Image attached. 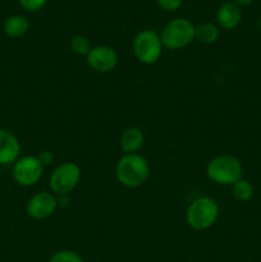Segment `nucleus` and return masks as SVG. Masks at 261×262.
Here are the masks:
<instances>
[{
	"label": "nucleus",
	"mask_w": 261,
	"mask_h": 262,
	"mask_svg": "<svg viewBox=\"0 0 261 262\" xmlns=\"http://www.w3.org/2000/svg\"><path fill=\"white\" fill-rule=\"evenodd\" d=\"M150 174V166L138 154H125L119 159L115 168L117 179L125 187L135 188L145 183Z\"/></svg>",
	"instance_id": "obj_1"
},
{
	"label": "nucleus",
	"mask_w": 261,
	"mask_h": 262,
	"mask_svg": "<svg viewBox=\"0 0 261 262\" xmlns=\"http://www.w3.org/2000/svg\"><path fill=\"white\" fill-rule=\"evenodd\" d=\"M207 177L212 182L217 184H234L240 179H242V164L237 158L232 155H222L216 156L210 163L206 168Z\"/></svg>",
	"instance_id": "obj_2"
},
{
	"label": "nucleus",
	"mask_w": 261,
	"mask_h": 262,
	"mask_svg": "<svg viewBox=\"0 0 261 262\" xmlns=\"http://www.w3.org/2000/svg\"><path fill=\"white\" fill-rule=\"evenodd\" d=\"M219 215L217 204L210 197H199L189 204L186 212L187 224L196 230H205L215 224Z\"/></svg>",
	"instance_id": "obj_3"
},
{
	"label": "nucleus",
	"mask_w": 261,
	"mask_h": 262,
	"mask_svg": "<svg viewBox=\"0 0 261 262\" xmlns=\"http://www.w3.org/2000/svg\"><path fill=\"white\" fill-rule=\"evenodd\" d=\"M161 43L171 50H178L194 40V26L186 18H176L166 23L161 31Z\"/></svg>",
	"instance_id": "obj_4"
},
{
	"label": "nucleus",
	"mask_w": 261,
	"mask_h": 262,
	"mask_svg": "<svg viewBox=\"0 0 261 262\" xmlns=\"http://www.w3.org/2000/svg\"><path fill=\"white\" fill-rule=\"evenodd\" d=\"M133 51L141 63L154 64L160 59L163 51L160 35L154 30H143L133 40Z\"/></svg>",
	"instance_id": "obj_5"
},
{
	"label": "nucleus",
	"mask_w": 261,
	"mask_h": 262,
	"mask_svg": "<svg viewBox=\"0 0 261 262\" xmlns=\"http://www.w3.org/2000/svg\"><path fill=\"white\" fill-rule=\"evenodd\" d=\"M81 179V169L74 163H63L53 171L50 177V187L54 193L66 196L73 191Z\"/></svg>",
	"instance_id": "obj_6"
},
{
	"label": "nucleus",
	"mask_w": 261,
	"mask_h": 262,
	"mask_svg": "<svg viewBox=\"0 0 261 262\" xmlns=\"http://www.w3.org/2000/svg\"><path fill=\"white\" fill-rule=\"evenodd\" d=\"M42 171L44 165L37 156H23L14 163L13 178L19 186L31 187L40 181Z\"/></svg>",
	"instance_id": "obj_7"
},
{
	"label": "nucleus",
	"mask_w": 261,
	"mask_h": 262,
	"mask_svg": "<svg viewBox=\"0 0 261 262\" xmlns=\"http://www.w3.org/2000/svg\"><path fill=\"white\" fill-rule=\"evenodd\" d=\"M58 207V200L53 193L40 192L30 199L26 205V212L35 220H42L51 216Z\"/></svg>",
	"instance_id": "obj_8"
},
{
	"label": "nucleus",
	"mask_w": 261,
	"mask_h": 262,
	"mask_svg": "<svg viewBox=\"0 0 261 262\" xmlns=\"http://www.w3.org/2000/svg\"><path fill=\"white\" fill-rule=\"evenodd\" d=\"M87 63L95 72L107 73L117 67L118 55L114 49L109 46H95L87 54Z\"/></svg>",
	"instance_id": "obj_9"
},
{
	"label": "nucleus",
	"mask_w": 261,
	"mask_h": 262,
	"mask_svg": "<svg viewBox=\"0 0 261 262\" xmlns=\"http://www.w3.org/2000/svg\"><path fill=\"white\" fill-rule=\"evenodd\" d=\"M20 143L8 129L0 128V165H9L18 160Z\"/></svg>",
	"instance_id": "obj_10"
},
{
	"label": "nucleus",
	"mask_w": 261,
	"mask_h": 262,
	"mask_svg": "<svg viewBox=\"0 0 261 262\" xmlns=\"http://www.w3.org/2000/svg\"><path fill=\"white\" fill-rule=\"evenodd\" d=\"M217 22L225 30H233L237 27L242 18V13H241L240 7L235 3L227 2L222 4L217 9Z\"/></svg>",
	"instance_id": "obj_11"
},
{
	"label": "nucleus",
	"mask_w": 261,
	"mask_h": 262,
	"mask_svg": "<svg viewBox=\"0 0 261 262\" xmlns=\"http://www.w3.org/2000/svg\"><path fill=\"white\" fill-rule=\"evenodd\" d=\"M143 145V133L138 128H127L120 136V147L127 154H135Z\"/></svg>",
	"instance_id": "obj_12"
},
{
	"label": "nucleus",
	"mask_w": 261,
	"mask_h": 262,
	"mask_svg": "<svg viewBox=\"0 0 261 262\" xmlns=\"http://www.w3.org/2000/svg\"><path fill=\"white\" fill-rule=\"evenodd\" d=\"M3 30L7 36L12 38H18L25 36L30 30V22L25 15H12V17L7 18L4 22Z\"/></svg>",
	"instance_id": "obj_13"
},
{
	"label": "nucleus",
	"mask_w": 261,
	"mask_h": 262,
	"mask_svg": "<svg viewBox=\"0 0 261 262\" xmlns=\"http://www.w3.org/2000/svg\"><path fill=\"white\" fill-rule=\"evenodd\" d=\"M217 37H219V30L212 23L206 22L194 27V38L199 42L210 45V43H214L217 40Z\"/></svg>",
	"instance_id": "obj_14"
},
{
	"label": "nucleus",
	"mask_w": 261,
	"mask_h": 262,
	"mask_svg": "<svg viewBox=\"0 0 261 262\" xmlns=\"http://www.w3.org/2000/svg\"><path fill=\"white\" fill-rule=\"evenodd\" d=\"M232 192L233 196L240 201H248L253 196V187L250 182L240 179L232 186Z\"/></svg>",
	"instance_id": "obj_15"
},
{
	"label": "nucleus",
	"mask_w": 261,
	"mask_h": 262,
	"mask_svg": "<svg viewBox=\"0 0 261 262\" xmlns=\"http://www.w3.org/2000/svg\"><path fill=\"white\" fill-rule=\"evenodd\" d=\"M69 46H71L72 51L77 55H86L90 53V50L92 49L91 42L87 37L82 35H77L73 36L71 38V42H69Z\"/></svg>",
	"instance_id": "obj_16"
},
{
	"label": "nucleus",
	"mask_w": 261,
	"mask_h": 262,
	"mask_svg": "<svg viewBox=\"0 0 261 262\" xmlns=\"http://www.w3.org/2000/svg\"><path fill=\"white\" fill-rule=\"evenodd\" d=\"M49 262H84V261L78 253L73 252V251L63 250L54 253V255L50 257V260H49Z\"/></svg>",
	"instance_id": "obj_17"
},
{
	"label": "nucleus",
	"mask_w": 261,
	"mask_h": 262,
	"mask_svg": "<svg viewBox=\"0 0 261 262\" xmlns=\"http://www.w3.org/2000/svg\"><path fill=\"white\" fill-rule=\"evenodd\" d=\"M48 0H19L20 7L27 12H37L42 9Z\"/></svg>",
	"instance_id": "obj_18"
},
{
	"label": "nucleus",
	"mask_w": 261,
	"mask_h": 262,
	"mask_svg": "<svg viewBox=\"0 0 261 262\" xmlns=\"http://www.w3.org/2000/svg\"><path fill=\"white\" fill-rule=\"evenodd\" d=\"M159 7L163 8L166 12H174L182 5L183 0H156Z\"/></svg>",
	"instance_id": "obj_19"
},
{
	"label": "nucleus",
	"mask_w": 261,
	"mask_h": 262,
	"mask_svg": "<svg viewBox=\"0 0 261 262\" xmlns=\"http://www.w3.org/2000/svg\"><path fill=\"white\" fill-rule=\"evenodd\" d=\"M38 160H40V163L42 164V165H48V164H51L54 160V155L50 152V151H41L40 155L37 156Z\"/></svg>",
	"instance_id": "obj_20"
},
{
	"label": "nucleus",
	"mask_w": 261,
	"mask_h": 262,
	"mask_svg": "<svg viewBox=\"0 0 261 262\" xmlns=\"http://www.w3.org/2000/svg\"><path fill=\"white\" fill-rule=\"evenodd\" d=\"M252 2L253 0H234L238 7H248V5L252 4Z\"/></svg>",
	"instance_id": "obj_21"
},
{
	"label": "nucleus",
	"mask_w": 261,
	"mask_h": 262,
	"mask_svg": "<svg viewBox=\"0 0 261 262\" xmlns=\"http://www.w3.org/2000/svg\"><path fill=\"white\" fill-rule=\"evenodd\" d=\"M260 30H261V19H260Z\"/></svg>",
	"instance_id": "obj_22"
}]
</instances>
